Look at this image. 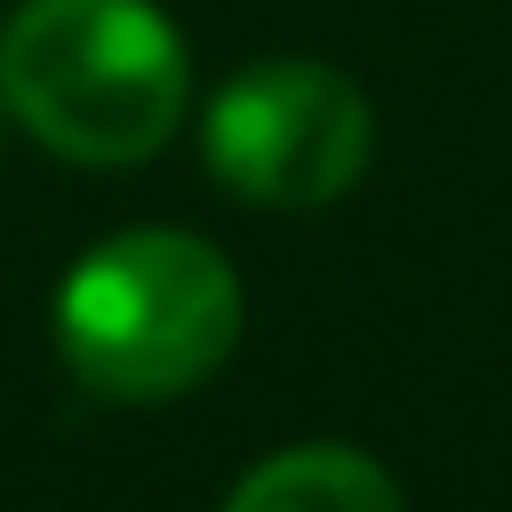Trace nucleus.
I'll use <instances>...</instances> for the list:
<instances>
[{
  "label": "nucleus",
  "mask_w": 512,
  "mask_h": 512,
  "mask_svg": "<svg viewBox=\"0 0 512 512\" xmlns=\"http://www.w3.org/2000/svg\"><path fill=\"white\" fill-rule=\"evenodd\" d=\"M184 40L152 0H16L0 24L8 112L80 168H128L184 120Z\"/></svg>",
  "instance_id": "obj_1"
},
{
  "label": "nucleus",
  "mask_w": 512,
  "mask_h": 512,
  "mask_svg": "<svg viewBox=\"0 0 512 512\" xmlns=\"http://www.w3.org/2000/svg\"><path fill=\"white\" fill-rule=\"evenodd\" d=\"M240 344L232 264L168 224L96 240L56 288V352L104 400H176Z\"/></svg>",
  "instance_id": "obj_2"
},
{
  "label": "nucleus",
  "mask_w": 512,
  "mask_h": 512,
  "mask_svg": "<svg viewBox=\"0 0 512 512\" xmlns=\"http://www.w3.org/2000/svg\"><path fill=\"white\" fill-rule=\"evenodd\" d=\"M376 144L368 96L312 56H264L208 104V168L264 208H328L360 184Z\"/></svg>",
  "instance_id": "obj_3"
},
{
  "label": "nucleus",
  "mask_w": 512,
  "mask_h": 512,
  "mask_svg": "<svg viewBox=\"0 0 512 512\" xmlns=\"http://www.w3.org/2000/svg\"><path fill=\"white\" fill-rule=\"evenodd\" d=\"M224 512H400V480L344 440H304L264 456L224 496Z\"/></svg>",
  "instance_id": "obj_4"
}]
</instances>
